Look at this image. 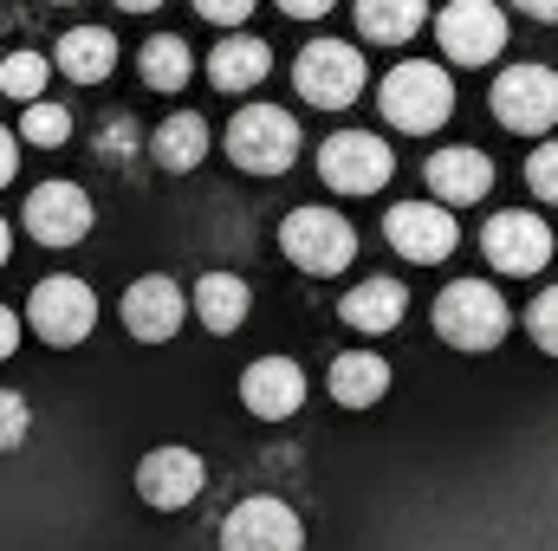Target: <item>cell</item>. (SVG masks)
<instances>
[{
	"mask_svg": "<svg viewBox=\"0 0 558 551\" xmlns=\"http://www.w3.org/2000/svg\"><path fill=\"white\" fill-rule=\"evenodd\" d=\"M377 105H384V124L390 131H441L448 118H454V78L435 65V59H403L397 72H384V91H377Z\"/></svg>",
	"mask_w": 558,
	"mask_h": 551,
	"instance_id": "obj_1",
	"label": "cell"
},
{
	"mask_svg": "<svg viewBox=\"0 0 558 551\" xmlns=\"http://www.w3.org/2000/svg\"><path fill=\"white\" fill-rule=\"evenodd\" d=\"M435 331H441V344H454V351H494V344L513 331V311H507V298H500L487 279H454V285L435 298Z\"/></svg>",
	"mask_w": 558,
	"mask_h": 551,
	"instance_id": "obj_2",
	"label": "cell"
},
{
	"mask_svg": "<svg viewBox=\"0 0 558 551\" xmlns=\"http://www.w3.org/2000/svg\"><path fill=\"white\" fill-rule=\"evenodd\" d=\"M279 254L312 279H331L357 260V228L331 208H292L279 221Z\"/></svg>",
	"mask_w": 558,
	"mask_h": 551,
	"instance_id": "obj_3",
	"label": "cell"
},
{
	"mask_svg": "<svg viewBox=\"0 0 558 551\" xmlns=\"http://www.w3.org/2000/svg\"><path fill=\"white\" fill-rule=\"evenodd\" d=\"M292 85H299L305 105H318V111H344V105L364 98L371 72H364V52H357V46H344V39H312V46L292 59Z\"/></svg>",
	"mask_w": 558,
	"mask_h": 551,
	"instance_id": "obj_4",
	"label": "cell"
},
{
	"mask_svg": "<svg viewBox=\"0 0 558 551\" xmlns=\"http://www.w3.org/2000/svg\"><path fill=\"white\" fill-rule=\"evenodd\" d=\"M228 162L247 175H286L299 162V124L279 105H247L228 124Z\"/></svg>",
	"mask_w": 558,
	"mask_h": 551,
	"instance_id": "obj_5",
	"label": "cell"
},
{
	"mask_svg": "<svg viewBox=\"0 0 558 551\" xmlns=\"http://www.w3.org/2000/svg\"><path fill=\"white\" fill-rule=\"evenodd\" d=\"M318 175L338 195H377L397 175V149L371 131H338V137L318 143Z\"/></svg>",
	"mask_w": 558,
	"mask_h": 551,
	"instance_id": "obj_6",
	"label": "cell"
},
{
	"mask_svg": "<svg viewBox=\"0 0 558 551\" xmlns=\"http://www.w3.org/2000/svg\"><path fill=\"white\" fill-rule=\"evenodd\" d=\"M26 325H33L46 344L72 351V344H85L92 325H98V292H92L85 279H65V273L39 279L33 298H26Z\"/></svg>",
	"mask_w": 558,
	"mask_h": 551,
	"instance_id": "obj_7",
	"label": "cell"
},
{
	"mask_svg": "<svg viewBox=\"0 0 558 551\" xmlns=\"http://www.w3.org/2000/svg\"><path fill=\"white\" fill-rule=\"evenodd\" d=\"M435 39L448 52V65H487L507 52V7L494 0H448L435 13Z\"/></svg>",
	"mask_w": 558,
	"mask_h": 551,
	"instance_id": "obj_8",
	"label": "cell"
},
{
	"mask_svg": "<svg viewBox=\"0 0 558 551\" xmlns=\"http://www.w3.org/2000/svg\"><path fill=\"white\" fill-rule=\"evenodd\" d=\"M494 124L539 137L558 124V72L553 65H507L494 78Z\"/></svg>",
	"mask_w": 558,
	"mask_h": 551,
	"instance_id": "obj_9",
	"label": "cell"
},
{
	"mask_svg": "<svg viewBox=\"0 0 558 551\" xmlns=\"http://www.w3.org/2000/svg\"><path fill=\"white\" fill-rule=\"evenodd\" d=\"M221 551H305V526L286 500L254 493L221 519Z\"/></svg>",
	"mask_w": 558,
	"mask_h": 551,
	"instance_id": "obj_10",
	"label": "cell"
},
{
	"mask_svg": "<svg viewBox=\"0 0 558 551\" xmlns=\"http://www.w3.org/2000/svg\"><path fill=\"white\" fill-rule=\"evenodd\" d=\"M481 247H487V267H494V273L533 279L546 260H553V228H546L539 215H526V208H507V215L487 221Z\"/></svg>",
	"mask_w": 558,
	"mask_h": 551,
	"instance_id": "obj_11",
	"label": "cell"
},
{
	"mask_svg": "<svg viewBox=\"0 0 558 551\" xmlns=\"http://www.w3.org/2000/svg\"><path fill=\"white\" fill-rule=\"evenodd\" d=\"M384 241H390L403 260H416V267H441V260L454 254L461 228H454V215H448L441 201H397V208L384 215Z\"/></svg>",
	"mask_w": 558,
	"mask_h": 551,
	"instance_id": "obj_12",
	"label": "cell"
},
{
	"mask_svg": "<svg viewBox=\"0 0 558 551\" xmlns=\"http://www.w3.org/2000/svg\"><path fill=\"white\" fill-rule=\"evenodd\" d=\"M92 195L85 188H72V182H39L33 195H26V234L39 241V247H78L85 234H92Z\"/></svg>",
	"mask_w": 558,
	"mask_h": 551,
	"instance_id": "obj_13",
	"label": "cell"
},
{
	"mask_svg": "<svg viewBox=\"0 0 558 551\" xmlns=\"http://www.w3.org/2000/svg\"><path fill=\"white\" fill-rule=\"evenodd\" d=\"M202 480H208V467H202V454L195 448H149L137 467V493L156 506V513H182V506H195L202 500Z\"/></svg>",
	"mask_w": 558,
	"mask_h": 551,
	"instance_id": "obj_14",
	"label": "cell"
},
{
	"mask_svg": "<svg viewBox=\"0 0 558 551\" xmlns=\"http://www.w3.org/2000/svg\"><path fill=\"white\" fill-rule=\"evenodd\" d=\"M182 318H189V292H182L175 279L149 273L124 292V331H131L137 344H169V338L182 331Z\"/></svg>",
	"mask_w": 558,
	"mask_h": 551,
	"instance_id": "obj_15",
	"label": "cell"
},
{
	"mask_svg": "<svg viewBox=\"0 0 558 551\" xmlns=\"http://www.w3.org/2000/svg\"><path fill=\"white\" fill-rule=\"evenodd\" d=\"M422 182L435 188L428 201H441V208H468V201H487V188H494V162L481 156V149H435L428 162H422Z\"/></svg>",
	"mask_w": 558,
	"mask_h": 551,
	"instance_id": "obj_16",
	"label": "cell"
},
{
	"mask_svg": "<svg viewBox=\"0 0 558 551\" xmlns=\"http://www.w3.org/2000/svg\"><path fill=\"white\" fill-rule=\"evenodd\" d=\"M241 403H247V415H260V421L299 415V403H305V370H299L292 357H260V364H247V370H241Z\"/></svg>",
	"mask_w": 558,
	"mask_h": 551,
	"instance_id": "obj_17",
	"label": "cell"
},
{
	"mask_svg": "<svg viewBox=\"0 0 558 551\" xmlns=\"http://www.w3.org/2000/svg\"><path fill=\"white\" fill-rule=\"evenodd\" d=\"M403 311H410V292L397 285V279H364V285H351L344 298H338V318L351 325V331H364V338H384V331H397L403 325Z\"/></svg>",
	"mask_w": 558,
	"mask_h": 551,
	"instance_id": "obj_18",
	"label": "cell"
},
{
	"mask_svg": "<svg viewBox=\"0 0 558 551\" xmlns=\"http://www.w3.org/2000/svg\"><path fill=\"white\" fill-rule=\"evenodd\" d=\"M267 72H274V46H267V39L228 33V39L208 52V85H215V91H254Z\"/></svg>",
	"mask_w": 558,
	"mask_h": 551,
	"instance_id": "obj_19",
	"label": "cell"
},
{
	"mask_svg": "<svg viewBox=\"0 0 558 551\" xmlns=\"http://www.w3.org/2000/svg\"><path fill=\"white\" fill-rule=\"evenodd\" d=\"M52 65H59L72 85H105V78L118 72V39H111L105 26H72V33L59 39Z\"/></svg>",
	"mask_w": 558,
	"mask_h": 551,
	"instance_id": "obj_20",
	"label": "cell"
},
{
	"mask_svg": "<svg viewBox=\"0 0 558 551\" xmlns=\"http://www.w3.org/2000/svg\"><path fill=\"white\" fill-rule=\"evenodd\" d=\"M325 383H331V396L344 409H371V403L390 396V364L377 351H344V357H331V377Z\"/></svg>",
	"mask_w": 558,
	"mask_h": 551,
	"instance_id": "obj_21",
	"label": "cell"
},
{
	"mask_svg": "<svg viewBox=\"0 0 558 551\" xmlns=\"http://www.w3.org/2000/svg\"><path fill=\"white\" fill-rule=\"evenodd\" d=\"M189 298H195V318H202L215 338H228V331H241V325H247V279H234V273H202Z\"/></svg>",
	"mask_w": 558,
	"mask_h": 551,
	"instance_id": "obj_22",
	"label": "cell"
},
{
	"mask_svg": "<svg viewBox=\"0 0 558 551\" xmlns=\"http://www.w3.org/2000/svg\"><path fill=\"white\" fill-rule=\"evenodd\" d=\"M208 118H195V111H175L169 124H156V137H149V156L169 169V175H189L202 156H208Z\"/></svg>",
	"mask_w": 558,
	"mask_h": 551,
	"instance_id": "obj_23",
	"label": "cell"
},
{
	"mask_svg": "<svg viewBox=\"0 0 558 551\" xmlns=\"http://www.w3.org/2000/svg\"><path fill=\"white\" fill-rule=\"evenodd\" d=\"M428 20V0H357V33L377 46H403L416 39Z\"/></svg>",
	"mask_w": 558,
	"mask_h": 551,
	"instance_id": "obj_24",
	"label": "cell"
},
{
	"mask_svg": "<svg viewBox=\"0 0 558 551\" xmlns=\"http://www.w3.org/2000/svg\"><path fill=\"white\" fill-rule=\"evenodd\" d=\"M189 72H195V52H189L175 33H156V39H143L137 78L149 85V91H182V85H189Z\"/></svg>",
	"mask_w": 558,
	"mask_h": 551,
	"instance_id": "obj_25",
	"label": "cell"
},
{
	"mask_svg": "<svg viewBox=\"0 0 558 551\" xmlns=\"http://www.w3.org/2000/svg\"><path fill=\"white\" fill-rule=\"evenodd\" d=\"M46 78H52V59H46V52H13V59L0 65V91L20 98V105H39Z\"/></svg>",
	"mask_w": 558,
	"mask_h": 551,
	"instance_id": "obj_26",
	"label": "cell"
},
{
	"mask_svg": "<svg viewBox=\"0 0 558 551\" xmlns=\"http://www.w3.org/2000/svg\"><path fill=\"white\" fill-rule=\"evenodd\" d=\"M20 137L26 143H39V149H59V143L72 137V111L65 105H26V118H20Z\"/></svg>",
	"mask_w": 558,
	"mask_h": 551,
	"instance_id": "obj_27",
	"label": "cell"
},
{
	"mask_svg": "<svg viewBox=\"0 0 558 551\" xmlns=\"http://www.w3.org/2000/svg\"><path fill=\"white\" fill-rule=\"evenodd\" d=\"M526 331H533V344L558 357V285H546L539 298H533V311H526Z\"/></svg>",
	"mask_w": 558,
	"mask_h": 551,
	"instance_id": "obj_28",
	"label": "cell"
},
{
	"mask_svg": "<svg viewBox=\"0 0 558 551\" xmlns=\"http://www.w3.org/2000/svg\"><path fill=\"white\" fill-rule=\"evenodd\" d=\"M526 188H533L539 201H553V208H558V137L539 143V149L526 156Z\"/></svg>",
	"mask_w": 558,
	"mask_h": 551,
	"instance_id": "obj_29",
	"label": "cell"
},
{
	"mask_svg": "<svg viewBox=\"0 0 558 551\" xmlns=\"http://www.w3.org/2000/svg\"><path fill=\"white\" fill-rule=\"evenodd\" d=\"M26 428H33L26 396H20V390H0V454H7V448H20V441H26Z\"/></svg>",
	"mask_w": 558,
	"mask_h": 551,
	"instance_id": "obj_30",
	"label": "cell"
},
{
	"mask_svg": "<svg viewBox=\"0 0 558 551\" xmlns=\"http://www.w3.org/2000/svg\"><path fill=\"white\" fill-rule=\"evenodd\" d=\"M195 13H202L208 26H241V20L254 13V0H195Z\"/></svg>",
	"mask_w": 558,
	"mask_h": 551,
	"instance_id": "obj_31",
	"label": "cell"
},
{
	"mask_svg": "<svg viewBox=\"0 0 558 551\" xmlns=\"http://www.w3.org/2000/svg\"><path fill=\"white\" fill-rule=\"evenodd\" d=\"M98 149H105V156H131V149H137V124H131V118H111Z\"/></svg>",
	"mask_w": 558,
	"mask_h": 551,
	"instance_id": "obj_32",
	"label": "cell"
},
{
	"mask_svg": "<svg viewBox=\"0 0 558 551\" xmlns=\"http://www.w3.org/2000/svg\"><path fill=\"white\" fill-rule=\"evenodd\" d=\"M274 7H279V13H292V20H325L338 0H274Z\"/></svg>",
	"mask_w": 558,
	"mask_h": 551,
	"instance_id": "obj_33",
	"label": "cell"
},
{
	"mask_svg": "<svg viewBox=\"0 0 558 551\" xmlns=\"http://www.w3.org/2000/svg\"><path fill=\"white\" fill-rule=\"evenodd\" d=\"M13 162H20V149H13V131L0 124V188L13 182Z\"/></svg>",
	"mask_w": 558,
	"mask_h": 551,
	"instance_id": "obj_34",
	"label": "cell"
},
{
	"mask_svg": "<svg viewBox=\"0 0 558 551\" xmlns=\"http://www.w3.org/2000/svg\"><path fill=\"white\" fill-rule=\"evenodd\" d=\"M13 344H20V318L0 305V357H13Z\"/></svg>",
	"mask_w": 558,
	"mask_h": 551,
	"instance_id": "obj_35",
	"label": "cell"
},
{
	"mask_svg": "<svg viewBox=\"0 0 558 551\" xmlns=\"http://www.w3.org/2000/svg\"><path fill=\"white\" fill-rule=\"evenodd\" d=\"M526 20H558V0H513Z\"/></svg>",
	"mask_w": 558,
	"mask_h": 551,
	"instance_id": "obj_36",
	"label": "cell"
},
{
	"mask_svg": "<svg viewBox=\"0 0 558 551\" xmlns=\"http://www.w3.org/2000/svg\"><path fill=\"white\" fill-rule=\"evenodd\" d=\"M118 7H124V13H156L162 0H118Z\"/></svg>",
	"mask_w": 558,
	"mask_h": 551,
	"instance_id": "obj_37",
	"label": "cell"
},
{
	"mask_svg": "<svg viewBox=\"0 0 558 551\" xmlns=\"http://www.w3.org/2000/svg\"><path fill=\"white\" fill-rule=\"evenodd\" d=\"M7 254H13V241H7V221H0V267H7Z\"/></svg>",
	"mask_w": 558,
	"mask_h": 551,
	"instance_id": "obj_38",
	"label": "cell"
},
{
	"mask_svg": "<svg viewBox=\"0 0 558 551\" xmlns=\"http://www.w3.org/2000/svg\"><path fill=\"white\" fill-rule=\"evenodd\" d=\"M59 7H72V0H59Z\"/></svg>",
	"mask_w": 558,
	"mask_h": 551,
	"instance_id": "obj_39",
	"label": "cell"
}]
</instances>
